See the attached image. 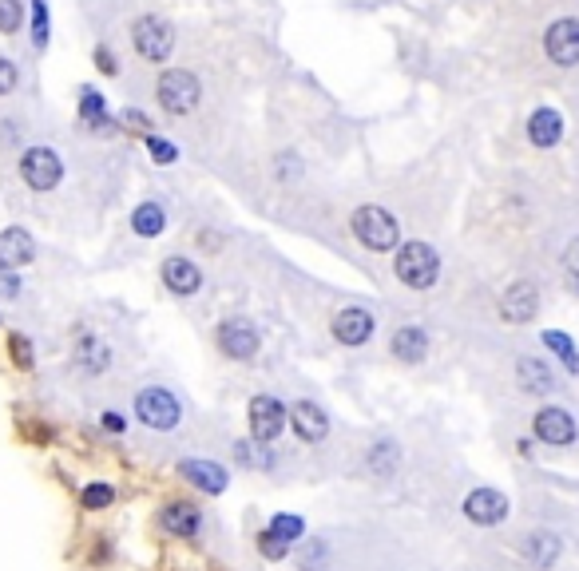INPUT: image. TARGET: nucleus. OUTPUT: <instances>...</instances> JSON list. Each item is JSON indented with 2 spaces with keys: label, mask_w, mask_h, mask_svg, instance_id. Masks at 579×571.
I'll return each mask as SVG.
<instances>
[{
  "label": "nucleus",
  "mask_w": 579,
  "mask_h": 571,
  "mask_svg": "<svg viewBox=\"0 0 579 571\" xmlns=\"http://www.w3.org/2000/svg\"><path fill=\"white\" fill-rule=\"evenodd\" d=\"M393 270H397V278H401L409 290H429V286L437 282V274H441V258H437V250L425 246V242H405V246L397 250V258H393Z\"/></svg>",
  "instance_id": "f257e3e1"
},
{
  "label": "nucleus",
  "mask_w": 579,
  "mask_h": 571,
  "mask_svg": "<svg viewBox=\"0 0 579 571\" xmlns=\"http://www.w3.org/2000/svg\"><path fill=\"white\" fill-rule=\"evenodd\" d=\"M135 417H139L147 429L167 433V429H179V421H183V405H179V397H175L171 389H163V385H147V389L135 393Z\"/></svg>",
  "instance_id": "f03ea898"
},
{
  "label": "nucleus",
  "mask_w": 579,
  "mask_h": 571,
  "mask_svg": "<svg viewBox=\"0 0 579 571\" xmlns=\"http://www.w3.org/2000/svg\"><path fill=\"white\" fill-rule=\"evenodd\" d=\"M349 223H353L357 242L369 246V250H393L397 238H401V223L381 207H357Z\"/></svg>",
  "instance_id": "7ed1b4c3"
},
{
  "label": "nucleus",
  "mask_w": 579,
  "mask_h": 571,
  "mask_svg": "<svg viewBox=\"0 0 579 571\" xmlns=\"http://www.w3.org/2000/svg\"><path fill=\"white\" fill-rule=\"evenodd\" d=\"M131 40H135V52L151 64H163L171 60V48H175V32L163 16H139L135 28H131Z\"/></svg>",
  "instance_id": "20e7f679"
},
{
  "label": "nucleus",
  "mask_w": 579,
  "mask_h": 571,
  "mask_svg": "<svg viewBox=\"0 0 579 571\" xmlns=\"http://www.w3.org/2000/svg\"><path fill=\"white\" fill-rule=\"evenodd\" d=\"M199 100H203V88H199V80H195L191 72L171 68V72H163V76H159V104H163L171 115L195 112V108H199Z\"/></svg>",
  "instance_id": "39448f33"
},
{
  "label": "nucleus",
  "mask_w": 579,
  "mask_h": 571,
  "mask_svg": "<svg viewBox=\"0 0 579 571\" xmlns=\"http://www.w3.org/2000/svg\"><path fill=\"white\" fill-rule=\"evenodd\" d=\"M20 179L32 191H52L64 179V163H60V155L52 147H28L24 159H20Z\"/></svg>",
  "instance_id": "423d86ee"
},
{
  "label": "nucleus",
  "mask_w": 579,
  "mask_h": 571,
  "mask_svg": "<svg viewBox=\"0 0 579 571\" xmlns=\"http://www.w3.org/2000/svg\"><path fill=\"white\" fill-rule=\"evenodd\" d=\"M250 437H254V445H270L278 433H282V425H286V405L278 401V397H266V393H258L254 401H250Z\"/></svg>",
  "instance_id": "0eeeda50"
},
{
  "label": "nucleus",
  "mask_w": 579,
  "mask_h": 571,
  "mask_svg": "<svg viewBox=\"0 0 579 571\" xmlns=\"http://www.w3.org/2000/svg\"><path fill=\"white\" fill-rule=\"evenodd\" d=\"M532 433L540 445H552V449H568L576 441V421L568 409L560 405H544L536 417H532Z\"/></svg>",
  "instance_id": "6e6552de"
},
{
  "label": "nucleus",
  "mask_w": 579,
  "mask_h": 571,
  "mask_svg": "<svg viewBox=\"0 0 579 571\" xmlns=\"http://www.w3.org/2000/svg\"><path fill=\"white\" fill-rule=\"evenodd\" d=\"M544 52H548L552 64L576 68L579 64V20H572V16L556 20V24L544 32Z\"/></svg>",
  "instance_id": "1a4fd4ad"
},
{
  "label": "nucleus",
  "mask_w": 579,
  "mask_h": 571,
  "mask_svg": "<svg viewBox=\"0 0 579 571\" xmlns=\"http://www.w3.org/2000/svg\"><path fill=\"white\" fill-rule=\"evenodd\" d=\"M464 516L480 528H496L508 516V496L496 492V488H476V492L464 496Z\"/></svg>",
  "instance_id": "9d476101"
},
{
  "label": "nucleus",
  "mask_w": 579,
  "mask_h": 571,
  "mask_svg": "<svg viewBox=\"0 0 579 571\" xmlns=\"http://www.w3.org/2000/svg\"><path fill=\"white\" fill-rule=\"evenodd\" d=\"M258 345H262V338H258V330L246 318H227L219 326V349L227 357H234V361H250L258 353Z\"/></svg>",
  "instance_id": "9b49d317"
},
{
  "label": "nucleus",
  "mask_w": 579,
  "mask_h": 571,
  "mask_svg": "<svg viewBox=\"0 0 579 571\" xmlns=\"http://www.w3.org/2000/svg\"><path fill=\"white\" fill-rule=\"evenodd\" d=\"M536 310H540V294H536L532 282H512V286L504 290V298H500V318L512 322V326L532 322Z\"/></svg>",
  "instance_id": "f8f14e48"
},
{
  "label": "nucleus",
  "mask_w": 579,
  "mask_h": 571,
  "mask_svg": "<svg viewBox=\"0 0 579 571\" xmlns=\"http://www.w3.org/2000/svg\"><path fill=\"white\" fill-rule=\"evenodd\" d=\"M290 413V425H294V433L306 441V445H318V441H326L330 437V417H326V409L322 405H314V401H298L294 409H286Z\"/></svg>",
  "instance_id": "ddd939ff"
},
{
  "label": "nucleus",
  "mask_w": 579,
  "mask_h": 571,
  "mask_svg": "<svg viewBox=\"0 0 579 571\" xmlns=\"http://www.w3.org/2000/svg\"><path fill=\"white\" fill-rule=\"evenodd\" d=\"M159 524H163V532H171V536H179V540H191V536H199L203 516H199L195 504H187V500H171V504H163Z\"/></svg>",
  "instance_id": "4468645a"
},
{
  "label": "nucleus",
  "mask_w": 579,
  "mask_h": 571,
  "mask_svg": "<svg viewBox=\"0 0 579 571\" xmlns=\"http://www.w3.org/2000/svg\"><path fill=\"white\" fill-rule=\"evenodd\" d=\"M179 476L191 480L195 488H203L207 496L227 492V468L215 464V460H183V464H179Z\"/></svg>",
  "instance_id": "2eb2a0df"
},
{
  "label": "nucleus",
  "mask_w": 579,
  "mask_h": 571,
  "mask_svg": "<svg viewBox=\"0 0 579 571\" xmlns=\"http://www.w3.org/2000/svg\"><path fill=\"white\" fill-rule=\"evenodd\" d=\"M36 258V242L24 227H8L0 230V266L4 270H16V266H28Z\"/></svg>",
  "instance_id": "dca6fc26"
},
{
  "label": "nucleus",
  "mask_w": 579,
  "mask_h": 571,
  "mask_svg": "<svg viewBox=\"0 0 579 571\" xmlns=\"http://www.w3.org/2000/svg\"><path fill=\"white\" fill-rule=\"evenodd\" d=\"M334 338L342 345H365L373 338V314L361 306H349L334 318Z\"/></svg>",
  "instance_id": "f3484780"
},
{
  "label": "nucleus",
  "mask_w": 579,
  "mask_h": 571,
  "mask_svg": "<svg viewBox=\"0 0 579 571\" xmlns=\"http://www.w3.org/2000/svg\"><path fill=\"white\" fill-rule=\"evenodd\" d=\"M516 381H520V389L532 393V397H544V393L556 389V373H552L540 357H520V361H516Z\"/></svg>",
  "instance_id": "a211bd4d"
},
{
  "label": "nucleus",
  "mask_w": 579,
  "mask_h": 571,
  "mask_svg": "<svg viewBox=\"0 0 579 571\" xmlns=\"http://www.w3.org/2000/svg\"><path fill=\"white\" fill-rule=\"evenodd\" d=\"M163 282H167V290L171 294H195L199 286H203V274H199V266L195 262H187V258H167L163 262Z\"/></svg>",
  "instance_id": "6ab92c4d"
},
{
  "label": "nucleus",
  "mask_w": 579,
  "mask_h": 571,
  "mask_svg": "<svg viewBox=\"0 0 579 571\" xmlns=\"http://www.w3.org/2000/svg\"><path fill=\"white\" fill-rule=\"evenodd\" d=\"M560 135H564V119H560V112H552V108L532 112V119H528V139H532L536 147H556Z\"/></svg>",
  "instance_id": "aec40b11"
},
{
  "label": "nucleus",
  "mask_w": 579,
  "mask_h": 571,
  "mask_svg": "<svg viewBox=\"0 0 579 571\" xmlns=\"http://www.w3.org/2000/svg\"><path fill=\"white\" fill-rule=\"evenodd\" d=\"M528 560L536 571H552V564L560 560V536L556 532H532L528 536Z\"/></svg>",
  "instance_id": "412c9836"
},
{
  "label": "nucleus",
  "mask_w": 579,
  "mask_h": 571,
  "mask_svg": "<svg viewBox=\"0 0 579 571\" xmlns=\"http://www.w3.org/2000/svg\"><path fill=\"white\" fill-rule=\"evenodd\" d=\"M389 349H393V357H397V361H409V365H413V361H421V357H425L429 338H425V330L405 326V330H397V334H393Z\"/></svg>",
  "instance_id": "4be33fe9"
},
{
  "label": "nucleus",
  "mask_w": 579,
  "mask_h": 571,
  "mask_svg": "<svg viewBox=\"0 0 579 571\" xmlns=\"http://www.w3.org/2000/svg\"><path fill=\"white\" fill-rule=\"evenodd\" d=\"M131 227H135V234H143V238H155V234H163V227H167V215H163L159 203H139L135 215H131Z\"/></svg>",
  "instance_id": "5701e85b"
},
{
  "label": "nucleus",
  "mask_w": 579,
  "mask_h": 571,
  "mask_svg": "<svg viewBox=\"0 0 579 571\" xmlns=\"http://www.w3.org/2000/svg\"><path fill=\"white\" fill-rule=\"evenodd\" d=\"M80 119H84V123H92L96 131L112 127V123H108V115H104V96H100V92H92V88H84V92H80Z\"/></svg>",
  "instance_id": "b1692460"
},
{
  "label": "nucleus",
  "mask_w": 579,
  "mask_h": 571,
  "mask_svg": "<svg viewBox=\"0 0 579 571\" xmlns=\"http://www.w3.org/2000/svg\"><path fill=\"white\" fill-rule=\"evenodd\" d=\"M80 504H84L88 512H104V508L116 504V488H112V484H88V488L80 492Z\"/></svg>",
  "instance_id": "393cba45"
},
{
  "label": "nucleus",
  "mask_w": 579,
  "mask_h": 571,
  "mask_svg": "<svg viewBox=\"0 0 579 571\" xmlns=\"http://www.w3.org/2000/svg\"><path fill=\"white\" fill-rule=\"evenodd\" d=\"M266 532H270V536H278L282 544H294V540H302V520L282 512V516H274V520H270V528H266Z\"/></svg>",
  "instance_id": "a878e982"
},
{
  "label": "nucleus",
  "mask_w": 579,
  "mask_h": 571,
  "mask_svg": "<svg viewBox=\"0 0 579 571\" xmlns=\"http://www.w3.org/2000/svg\"><path fill=\"white\" fill-rule=\"evenodd\" d=\"M76 361H80L84 369H92V373H100V369H104V365L112 361V353H108V349H104V345H100V342H92V338H88V342L80 345V353H76Z\"/></svg>",
  "instance_id": "bb28decb"
},
{
  "label": "nucleus",
  "mask_w": 579,
  "mask_h": 571,
  "mask_svg": "<svg viewBox=\"0 0 579 571\" xmlns=\"http://www.w3.org/2000/svg\"><path fill=\"white\" fill-rule=\"evenodd\" d=\"M20 20H24L20 0H0V36H12L20 28Z\"/></svg>",
  "instance_id": "cd10ccee"
},
{
  "label": "nucleus",
  "mask_w": 579,
  "mask_h": 571,
  "mask_svg": "<svg viewBox=\"0 0 579 571\" xmlns=\"http://www.w3.org/2000/svg\"><path fill=\"white\" fill-rule=\"evenodd\" d=\"M544 342L552 345V349H556V353L564 357V365H568V369L576 373V369H579V357H576V345H572V338H568V334H552V330H548V334H544Z\"/></svg>",
  "instance_id": "c85d7f7f"
},
{
  "label": "nucleus",
  "mask_w": 579,
  "mask_h": 571,
  "mask_svg": "<svg viewBox=\"0 0 579 571\" xmlns=\"http://www.w3.org/2000/svg\"><path fill=\"white\" fill-rule=\"evenodd\" d=\"M369 464H373V472H377V476H389V472H393V464H397V449H393V441H381V445L373 449Z\"/></svg>",
  "instance_id": "c756f323"
},
{
  "label": "nucleus",
  "mask_w": 579,
  "mask_h": 571,
  "mask_svg": "<svg viewBox=\"0 0 579 571\" xmlns=\"http://www.w3.org/2000/svg\"><path fill=\"white\" fill-rule=\"evenodd\" d=\"M8 349H12V361H16V369H32V342L24 338V334H12L8 338Z\"/></svg>",
  "instance_id": "7c9ffc66"
},
{
  "label": "nucleus",
  "mask_w": 579,
  "mask_h": 571,
  "mask_svg": "<svg viewBox=\"0 0 579 571\" xmlns=\"http://www.w3.org/2000/svg\"><path fill=\"white\" fill-rule=\"evenodd\" d=\"M147 151H151L155 163H175V159H179L175 143H167V139H159V135H147Z\"/></svg>",
  "instance_id": "2f4dec72"
},
{
  "label": "nucleus",
  "mask_w": 579,
  "mask_h": 571,
  "mask_svg": "<svg viewBox=\"0 0 579 571\" xmlns=\"http://www.w3.org/2000/svg\"><path fill=\"white\" fill-rule=\"evenodd\" d=\"M32 36H36L40 48L48 44V8H44V0H32Z\"/></svg>",
  "instance_id": "473e14b6"
},
{
  "label": "nucleus",
  "mask_w": 579,
  "mask_h": 571,
  "mask_svg": "<svg viewBox=\"0 0 579 571\" xmlns=\"http://www.w3.org/2000/svg\"><path fill=\"white\" fill-rule=\"evenodd\" d=\"M286 548H290V544H282V540H278V536H270V532H262V536H258V552H262L266 560H282V556H286Z\"/></svg>",
  "instance_id": "72a5a7b5"
},
{
  "label": "nucleus",
  "mask_w": 579,
  "mask_h": 571,
  "mask_svg": "<svg viewBox=\"0 0 579 571\" xmlns=\"http://www.w3.org/2000/svg\"><path fill=\"white\" fill-rule=\"evenodd\" d=\"M564 270H568V282H572V290L579 294V238L568 246V254H564Z\"/></svg>",
  "instance_id": "f704fd0d"
},
{
  "label": "nucleus",
  "mask_w": 579,
  "mask_h": 571,
  "mask_svg": "<svg viewBox=\"0 0 579 571\" xmlns=\"http://www.w3.org/2000/svg\"><path fill=\"white\" fill-rule=\"evenodd\" d=\"M326 560V544H318V540H310L306 544V552H302V568L306 571H318V564Z\"/></svg>",
  "instance_id": "c9c22d12"
},
{
  "label": "nucleus",
  "mask_w": 579,
  "mask_h": 571,
  "mask_svg": "<svg viewBox=\"0 0 579 571\" xmlns=\"http://www.w3.org/2000/svg\"><path fill=\"white\" fill-rule=\"evenodd\" d=\"M12 88H16V64L0 56V96H8Z\"/></svg>",
  "instance_id": "e433bc0d"
},
{
  "label": "nucleus",
  "mask_w": 579,
  "mask_h": 571,
  "mask_svg": "<svg viewBox=\"0 0 579 571\" xmlns=\"http://www.w3.org/2000/svg\"><path fill=\"white\" fill-rule=\"evenodd\" d=\"M16 294H20V278L0 266V298H16Z\"/></svg>",
  "instance_id": "4c0bfd02"
},
{
  "label": "nucleus",
  "mask_w": 579,
  "mask_h": 571,
  "mask_svg": "<svg viewBox=\"0 0 579 571\" xmlns=\"http://www.w3.org/2000/svg\"><path fill=\"white\" fill-rule=\"evenodd\" d=\"M123 123L131 127V131H139V135H151V119L147 115H139V112H127L123 115Z\"/></svg>",
  "instance_id": "58836bf2"
},
{
  "label": "nucleus",
  "mask_w": 579,
  "mask_h": 571,
  "mask_svg": "<svg viewBox=\"0 0 579 571\" xmlns=\"http://www.w3.org/2000/svg\"><path fill=\"white\" fill-rule=\"evenodd\" d=\"M96 64H100V72H108V76H116V56H112L108 48H100V52H96Z\"/></svg>",
  "instance_id": "ea45409f"
},
{
  "label": "nucleus",
  "mask_w": 579,
  "mask_h": 571,
  "mask_svg": "<svg viewBox=\"0 0 579 571\" xmlns=\"http://www.w3.org/2000/svg\"><path fill=\"white\" fill-rule=\"evenodd\" d=\"M100 421H104V429H108V433H123V429H127V421H123L119 413H104Z\"/></svg>",
  "instance_id": "a19ab883"
}]
</instances>
